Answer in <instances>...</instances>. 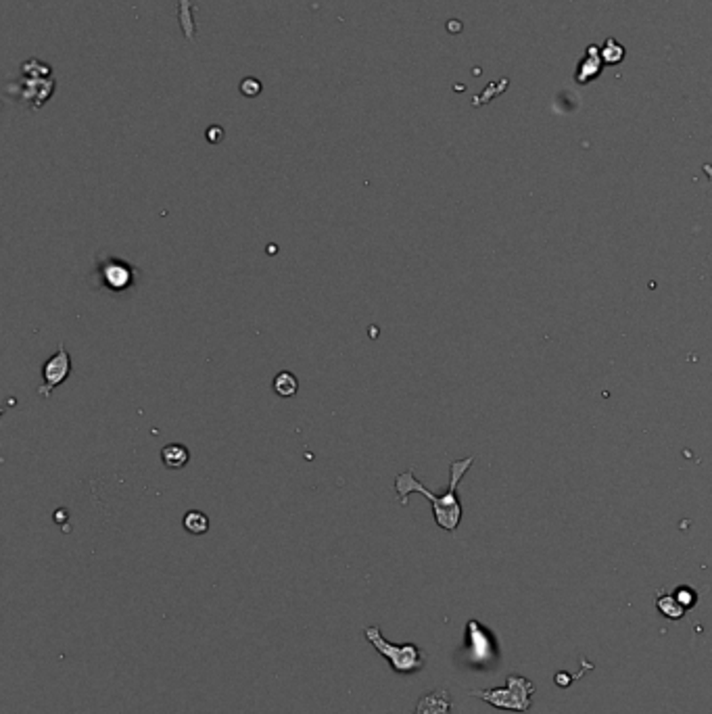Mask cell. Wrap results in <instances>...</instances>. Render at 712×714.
<instances>
[{"label":"cell","mask_w":712,"mask_h":714,"mask_svg":"<svg viewBox=\"0 0 712 714\" xmlns=\"http://www.w3.org/2000/svg\"><path fill=\"white\" fill-rule=\"evenodd\" d=\"M472 464H475V458H472V455L462 460H453L450 464V487L439 495L424 487V485L416 478L414 470L397 474V477H395V491H397L399 503H402V506H408L412 493H422L430 503H433V516L436 525H439L443 531L453 533L460 526V522H462V501H460L458 497V487L460 481H462L464 474L470 470Z\"/></svg>","instance_id":"1"},{"label":"cell","mask_w":712,"mask_h":714,"mask_svg":"<svg viewBox=\"0 0 712 714\" xmlns=\"http://www.w3.org/2000/svg\"><path fill=\"white\" fill-rule=\"evenodd\" d=\"M532 694H535V686L523 675H508L506 687L470 689L472 698L487 702L489 706L500 708V710L512 712H529L532 706Z\"/></svg>","instance_id":"2"},{"label":"cell","mask_w":712,"mask_h":714,"mask_svg":"<svg viewBox=\"0 0 712 714\" xmlns=\"http://www.w3.org/2000/svg\"><path fill=\"white\" fill-rule=\"evenodd\" d=\"M364 638H366L376 652L380 654L382 658L388 660L391 669L399 675H412L418 673V670L424 669V662H427V656L416 644H391V641L385 639V635L380 633L379 627H366L364 629Z\"/></svg>","instance_id":"3"},{"label":"cell","mask_w":712,"mask_h":714,"mask_svg":"<svg viewBox=\"0 0 712 714\" xmlns=\"http://www.w3.org/2000/svg\"><path fill=\"white\" fill-rule=\"evenodd\" d=\"M55 90V80H52V69L42 61H28L21 68V77L17 80L15 100L29 103L34 109H40L52 97Z\"/></svg>","instance_id":"4"},{"label":"cell","mask_w":712,"mask_h":714,"mask_svg":"<svg viewBox=\"0 0 712 714\" xmlns=\"http://www.w3.org/2000/svg\"><path fill=\"white\" fill-rule=\"evenodd\" d=\"M71 374V357L65 345H59V351L55 356L49 357L42 365V385L38 387L40 397H51L59 385H63Z\"/></svg>","instance_id":"5"},{"label":"cell","mask_w":712,"mask_h":714,"mask_svg":"<svg viewBox=\"0 0 712 714\" xmlns=\"http://www.w3.org/2000/svg\"><path fill=\"white\" fill-rule=\"evenodd\" d=\"M453 700L445 687L433 689L418 700L414 714H452Z\"/></svg>","instance_id":"6"},{"label":"cell","mask_w":712,"mask_h":714,"mask_svg":"<svg viewBox=\"0 0 712 714\" xmlns=\"http://www.w3.org/2000/svg\"><path fill=\"white\" fill-rule=\"evenodd\" d=\"M604 69V61H602V52H600V46L591 44L588 46V51H585V55L581 61H579V68H577V74H574V80L579 84H589L594 82L597 76L602 74Z\"/></svg>","instance_id":"7"},{"label":"cell","mask_w":712,"mask_h":714,"mask_svg":"<svg viewBox=\"0 0 712 714\" xmlns=\"http://www.w3.org/2000/svg\"><path fill=\"white\" fill-rule=\"evenodd\" d=\"M466 633H468L470 646L475 647L476 660H487L493 656V635L492 631H487L478 621H470L466 625Z\"/></svg>","instance_id":"8"},{"label":"cell","mask_w":712,"mask_h":714,"mask_svg":"<svg viewBox=\"0 0 712 714\" xmlns=\"http://www.w3.org/2000/svg\"><path fill=\"white\" fill-rule=\"evenodd\" d=\"M190 460V452L188 447L180 445V443H172V445H165L161 449V461H164L165 468H170V470H180L188 464Z\"/></svg>","instance_id":"9"},{"label":"cell","mask_w":712,"mask_h":714,"mask_svg":"<svg viewBox=\"0 0 712 714\" xmlns=\"http://www.w3.org/2000/svg\"><path fill=\"white\" fill-rule=\"evenodd\" d=\"M656 608L664 618H668V621H681V618H684L685 612H687L684 606L677 602L675 593H667V591L658 593Z\"/></svg>","instance_id":"10"},{"label":"cell","mask_w":712,"mask_h":714,"mask_svg":"<svg viewBox=\"0 0 712 714\" xmlns=\"http://www.w3.org/2000/svg\"><path fill=\"white\" fill-rule=\"evenodd\" d=\"M178 20H180V28H182L184 38L195 40L196 23H195L193 0H178Z\"/></svg>","instance_id":"11"},{"label":"cell","mask_w":712,"mask_h":714,"mask_svg":"<svg viewBox=\"0 0 712 714\" xmlns=\"http://www.w3.org/2000/svg\"><path fill=\"white\" fill-rule=\"evenodd\" d=\"M182 525L190 535H205L209 531V518L205 512H201V509H190V512L184 514Z\"/></svg>","instance_id":"12"},{"label":"cell","mask_w":712,"mask_h":714,"mask_svg":"<svg viewBox=\"0 0 712 714\" xmlns=\"http://www.w3.org/2000/svg\"><path fill=\"white\" fill-rule=\"evenodd\" d=\"M274 391H276L278 397H292L299 391V381L292 372L284 370L278 372L276 378H274Z\"/></svg>","instance_id":"13"},{"label":"cell","mask_w":712,"mask_h":714,"mask_svg":"<svg viewBox=\"0 0 712 714\" xmlns=\"http://www.w3.org/2000/svg\"><path fill=\"white\" fill-rule=\"evenodd\" d=\"M600 52H602V61H604V65H620L622 61H625V46L620 44V42H616L614 38H606V42H604V46L600 49Z\"/></svg>","instance_id":"14"},{"label":"cell","mask_w":712,"mask_h":714,"mask_svg":"<svg viewBox=\"0 0 712 714\" xmlns=\"http://www.w3.org/2000/svg\"><path fill=\"white\" fill-rule=\"evenodd\" d=\"M675 598H677V602L684 606L685 610H690V608H693V606L698 604L696 590H693V587H687V585L677 587V590H675Z\"/></svg>","instance_id":"15"},{"label":"cell","mask_w":712,"mask_h":714,"mask_svg":"<svg viewBox=\"0 0 712 714\" xmlns=\"http://www.w3.org/2000/svg\"><path fill=\"white\" fill-rule=\"evenodd\" d=\"M556 679V686H560V687H568L571 686V681H572V677L571 675H566V673H558L554 677Z\"/></svg>","instance_id":"16"},{"label":"cell","mask_w":712,"mask_h":714,"mask_svg":"<svg viewBox=\"0 0 712 714\" xmlns=\"http://www.w3.org/2000/svg\"><path fill=\"white\" fill-rule=\"evenodd\" d=\"M702 172L706 173V178H708V180H710V184H712V165H710V164H704V165H702Z\"/></svg>","instance_id":"17"}]
</instances>
